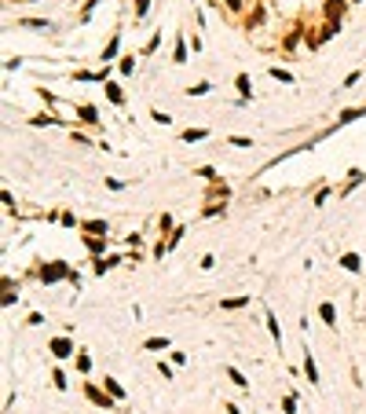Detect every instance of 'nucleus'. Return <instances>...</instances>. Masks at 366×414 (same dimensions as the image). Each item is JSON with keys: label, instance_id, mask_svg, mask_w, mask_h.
Returning <instances> with one entry per match:
<instances>
[{"label": "nucleus", "instance_id": "nucleus-1", "mask_svg": "<svg viewBox=\"0 0 366 414\" xmlns=\"http://www.w3.org/2000/svg\"><path fill=\"white\" fill-rule=\"evenodd\" d=\"M70 275H73V271H70L66 260H48V264L41 268V282H48V286H52V282H59V279H70Z\"/></svg>", "mask_w": 366, "mask_h": 414}, {"label": "nucleus", "instance_id": "nucleus-2", "mask_svg": "<svg viewBox=\"0 0 366 414\" xmlns=\"http://www.w3.org/2000/svg\"><path fill=\"white\" fill-rule=\"evenodd\" d=\"M84 392H88V400L96 403V407H103V411L114 407V396H110V392H103V389H96V385H84Z\"/></svg>", "mask_w": 366, "mask_h": 414}, {"label": "nucleus", "instance_id": "nucleus-3", "mask_svg": "<svg viewBox=\"0 0 366 414\" xmlns=\"http://www.w3.org/2000/svg\"><path fill=\"white\" fill-rule=\"evenodd\" d=\"M52 355H55V359H70V355H73V341H70V337H52Z\"/></svg>", "mask_w": 366, "mask_h": 414}, {"label": "nucleus", "instance_id": "nucleus-4", "mask_svg": "<svg viewBox=\"0 0 366 414\" xmlns=\"http://www.w3.org/2000/svg\"><path fill=\"white\" fill-rule=\"evenodd\" d=\"M114 264H121V257H99L96 264H92V271H96V275H106Z\"/></svg>", "mask_w": 366, "mask_h": 414}, {"label": "nucleus", "instance_id": "nucleus-5", "mask_svg": "<svg viewBox=\"0 0 366 414\" xmlns=\"http://www.w3.org/2000/svg\"><path fill=\"white\" fill-rule=\"evenodd\" d=\"M304 374H308V381L318 385V366H315V355L312 352H304Z\"/></svg>", "mask_w": 366, "mask_h": 414}, {"label": "nucleus", "instance_id": "nucleus-6", "mask_svg": "<svg viewBox=\"0 0 366 414\" xmlns=\"http://www.w3.org/2000/svg\"><path fill=\"white\" fill-rule=\"evenodd\" d=\"M84 246H88L92 253H103L106 249V235H84Z\"/></svg>", "mask_w": 366, "mask_h": 414}, {"label": "nucleus", "instance_id": "nucleus-7", "mask_svg": "<svg viewBox=\"0 0 366 414\" xmlns=\"http://www.w3.org/2000/svg\"><path fill=\"white\" fill-rule=\"evenodd\" d=\"M234 84H238V96H242V99H253V81L246 77V73H238V77H234Z\"/></svg>", "mask_w": 366, "mask_h": 414}, {"label": "nucleus", "instance_id": "nucleus-8", "mask_svg": "<svg viewBox=\"0 0 366 414\" xmlns=\"http://www.w3.org/2000/svg\"><path fill=\"white\" fill-rule=\"evenodd\" d=\"M96 114H99V110H96V107H88V103H84V107H77V118L84 121V125H96V121H99Z\"/></svg>", "mask_w": 366, "mask_h": 414}, {"label": "nucleus", "instance_id": "nucleus-9", "mask_svg": "<svg viewBox=\"0 0 366 414\" xmlns=\"http://www.w3.org/2000/svg\"><path fill=\"white\" fill-rule=\"evenodd\" d=\"M220 308H223V312H238V308H249V294H246V297H231V300H223Z\"/></svg>", "mask_w": 366, "mask_h": 414}, {"label": "nucleus", "instance_id": "nucleus-10", "mask_svg": "<svg viewBox=\"0 0 366 414\" xmlns=\"http://www.w3.org/2000/svg\"><path fill=\"white\" fill-rule=\"evenodd\" d=\"M326 15H330V22H333V18L341 22V15H344V0H330V4H326Z\"/></svg>", "mask_w": 366, "mask_h": 414}, {"label": "nucleus", "instance_id": "nucleus-11", "mask_svg": "<svg viewBox=\"0 0 366 414\" xmlns=\"http://www.w3.org/2000/svg\"><path fill=\"white\" fill-rule=\"evenodd\" d=\"M106 99H110V103H117V107L125 103V92H121V84H114V81L106 84Z\"/></svg>", "mask_w": 366, "mask_h": 414}, {"label": "nucleus", "instance_id": "nucleus-12", "mask_svg": "<svg viewBox=\"0 0 366 414\" xmlns=\"http://www.w3.org/2000/svg\"><path fill=\"white\" fill-rule=\"evenodd\" d=\"M341 268H344V271H359V268H363V260L355 257V253H344V257H341Z\"/></svg>", "mask_w": 366, "mask_h": 414}, {"label": "nucleus", "instance_id": "nucleus-13", "mask_svg": "<svg viewBox=\"0 0 366 414\" xmlns=\"http://www.w3.org/2000/svg\"><path fill=\"white\" fill-rule=\"evenodd\" d=\"M172 62H180V66L187 62V41H183V37H176V52H172Z\"/></svg>", "mask_w": 366, "mask_h": 414}, {"label": "nucleus", "instance_id": "nucleus-14", "mask_svg": "<svg viewBox=\"0 0 366 414\" xmlns=\"http://www.w3.org/2000/svg\"><path fill=\"white\" fill-rule=\"evenodd\" d=\"M267 334H271V337H275V341H278V345H282V326H278V319H275V315H271V312H267Z\"/></svg>", "mask_w": 366, "mask_h": 414}, {"label": "nucleus", "instance_id": "nucleus-15", "mask_svg": "<svg viewBox=\"0 0 366 414\" xmlns=\"http://www.w3.org/2000/svg\"><path fill=\"white\" fill-rule=\"evenodd\" d=\"M117 52H121V37H114V41H110L106 48H103V62H110V59H114Z\"/></svg>", "mask_w": 366, "mask_h": 414}, {"label": "nucleus", "instance_id": "nucleus-16", "mask_svg": "<svg viewBox=\"0 0 366 414\" xmlns=\"http://www.w3.org/2000/svg\"><path fill=\"white\" fill-rule=\"evenodd\" d=\"M103 385H106V392H110L114 400H121V396H125V389L117 385V378H103Z\"/></svg>", "mask_w": 366, "mask_h": 414}, {"label": "nucleus", "instance_id": "nucleus-17", "mask_svg": "<svg viewBox=\"0 0 366 414\" xmlns=\"http://www.w3.org/2000/svg\"><path fill=\"white\" fill-rule=\"evenodd\" d=\"M318 315H322V323H326V326H337V312H333V304H322V308H318Z\"/></svg>", "mask_w": 366, "mask_h": 414}, {"label": "nucleus", "instance_id": "nucleus-18", "mask_svg": "<svg viewBox=\"0 0 366 414\" xmlns=\"http://www.w3.org/2000/svg\"><path fill=\"white\" fill-rule=\"evenodd\" d=\"M209 132H205V128H187L183 132V143H198V139H205Z\"/></svg>", "mask_w": 366, "mask_h": 414}, {"label": "nucleus", "instance_id": "nucleus-19", "mask_svg": "<svg viewBox=\"0 0 366 414\" xmlns=\"http://www.w3.org/2000/svg\"><path fill=\"white\" fill-rule=\"evenodd\" d=\"M84 231H92V235H106V220H88V224H81Z\"/></svg>", "mask_w": 366, "mask_h": 414}, {"label": "nucleus", "instance_id": "nucleus-20", "mask_svg": "<svg viewBox=\"0 0 366 414\" xmlns=\"http://www.w3.org/2000/svg\"><path fill=\"white\" fill-rule=\"evenodd\" d=\"M22 26H26V30H52L48 18H22Z\"/></svg>", "mask_w": 366, "mask_h": 414}, {"label": "nucleus", "instance_id": "nucleus-21", "mask_svg": "<svg viewBox=\"0 0 366 414\" xmlns=\"http://www.w3.org/2000/svg\"><path fill=\"white\" fill-rule=\"evenodd\" d=\"M147 348L150 352H161V348H168V337H147Z\"/></svg>", "mask_w": 366, "mask_h": 414}, {"label": "nucleus", "instance_id": "nucleus-22", "mask_svg": "<svg viewBox=\"0 0 366 414\" xmlns=\"http://www.w3.org/2000/svg\"><path fill=\"white\" fill-rule=\"evenodd\" d=\"M227 378H231L234 385H238V389H246V385H249V381H246V374H242V370H234V366H227Z\"/></svg>", "mask_w": 366, "mask_h": 414}, {"label": "nucleus", "instance_id": "nucleus-23", "mask_svg": "<svg viewBox=\"0 0 366 414\" xmlns=\"http://www.w3.org/2000/svg\"><path fill=\"white\" fill-rule=\"evenodd\" d=\"M271 77L282 81V84H293V73H289V70H278V66H271Z\"/></svg>", "mask_w": 366, "mask_h": 414}, {"label": "nucleus", "instance_id": "nucleus-24", "mask_svg": "<svg viewBox=\"0 0 366 414\" xmlns=\"http://www.w3.org/2000/svg\"><path fill=\"white\" fill-rule=\"evenodd\" d=\"M363 114H366V107H363V110H344V114L337 118V121H341V125H348V121H355V118H363Z\"/></svg>", "mask_w": 366, "mask_h": 414}, {"label": "nucleus", "instance_id": "nucleus-25", "mask_svg": "<svg viewBox=\"0 0 366 414\" xmlns=\"http://www.w3.org/2000/svg\"><path fill=\"white\" fill-rule=\"evenodd\" d=\"M209 88H212L209 81H198V84H194V88H187V96H205V92H209Z\"/></svg>", "mask_w": 366, "mask_h": 414}, {"label": "nucleus", "instance_id": "nucleus-26", "mask_svg": "<svg viewBox=\"0 0 366 414\" xmlns=\"http://www.w3.org/2000/svg\"><path fill=\"white\" fill-rule=\"evenodd\" d=\"M18 300V294H11V282H4V308H11Z\"/></svg>", "mask_w": 366, "mask_h": 414}, {"label": "nucleus", "instance_id": "nucleus-27", "mask_svg": "<svg viewBox=\"0 0 366 414\" xmlns=\"http://www.w3.org/2000/svg\"><path fill=\"white\" fill-rule=\"evenodd\" d=\"M150 118H154V121H157V125H172V118H168V114H165V110H150Z\"/></svg>", "mask_w": 366, "mask_h": 414}, {"label": "nucleus", "instance_id": "nucleus-28", "mask_svg": "<svg viewBox=\"0 0 366 414\" xmlns=\"http://www.w3.org/2000/svg\"><path fill=\"white\" fill-rule=\"evenodd\" d=\"M136 70V59L132 55H125V59H121V73H132Z\"/></svg>", "mask_w": 366, "mask_h": 414}, {"label": "nucleus", "instance_id": "nucleus-29", "mask_svg": "<svg viewBox=\"0 0 366 414\" xmlns=\"http://www.w3.org/2000/svg\"><path fill=\"white\" fill-rule=\"evenodd\" d=\"M77 370H81V374L92 370V359H88V355H77Z\"/></svg>", "mask_w": 366, "mask_h": 414}, {"label": "nucleus", "instance_id": "nucleus-30", "mask_svg": "<svg viewBox=\"0 0 366 414\" xmlns=\"http://www.w3.org/2000/svg\"><path fill=\"white\" fill-rule=\"evenodd\" d=\"M282 411H286V414H297V400L286 396V400H282Z\"/></svg>", "mask_w": 366, "mask_h": 414}, {"label": "nucleus", "instance_id": "nucleus-31", "mask_svg": "<svg viewBox=\"0 0 366 414\" xmlns=\"http://www.w3.org/2000/svg\"><path fill=\"white\" fill-rule=\"evenodd\" d=\"M30 125H55V118H48V114H41V118H30Z\"/></svg>", "mask_w": 366, "mask_h": 414}, {"label": "nucleus", "instance_id": "nucleus-32", "mask_svg": "<svg viewBox=\"0 0 366 414\" xmlns=\"http://www.w3.org/2000/svg\"><path fill=\"white\" fill-rule=\"evenodd\" d=\"M231 147H253V139H246V136H231Z\"/></svg>", "mask_w": 366, "mask_h": 414}, {"label": "nucleus", "instance_id": "nucleus-33", "mask_svg": "<svg viewBox=\"0 0 366 414\" xmlns=\"http://www.w3.org/2000/svg\"><path fill=\"white\" fill-rule=\"evenodd\" d=\"M147 7H150V0H136V18H143Z\"/></svg>", "mask_w": 366, "mask_h": 414}, {"label": "nucleus", "instance_id": "nucleus-34", "mask_svg": "<svg viewBox=\"0 0 366 414\" xmlns=\"http://www.w3.org/2000/svg\"><path fill=\"white\" fill-rule=\"evenodd\" d=\"M198 176H205V180H216V169H212V165H205V169H198Z\"/></svg>", "mask_w": 366, "mask_h": 414}, {"label": "nucleus", "instance_id": "nucleus-35", "mask_svg": "<svg viewBox=\"0 0 366 414\" xmlns=\"http://www.w3.org/2000/svg\"><path fill=\"white\" fill-rule=\"evenodd\" d=\"M202 268H205V271L216 268V257H212V253H205V257H202Z\"/></svg>", "mask_w": 366, "mask_h": 414}, {"label": "nucleus", "instance_id": "nucleus-36", "mask_svg": "<svg viewBox=\"0 0 366 414\" xmlns=\"http://www.w3.org/2000/svg\"><path fill=\"white\" fill-rule=\"evenodd\" d=\"M227 7H234V11H238V7H242V0H227Z\"/></svg>", "mask_w": 366, "mask_h": 414}]
</instances>
